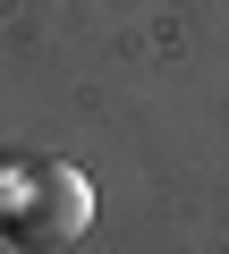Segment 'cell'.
Instances as JSON below:
<instances>
[{"instance_id":"obj_1","label":"cell","mask_w":229,"mask_h":254,"mask_svg":"<svg viewBox=\"0 0 229 254\" xmlns=\"http://www.w3.org/2000/svg\"><path fill=\"white\" fill-rule=\"evenodd\" d=\"M93 229V187L68 161H9L0 170V237L26 254H68Z\"/></svg>"}]
</instances>
